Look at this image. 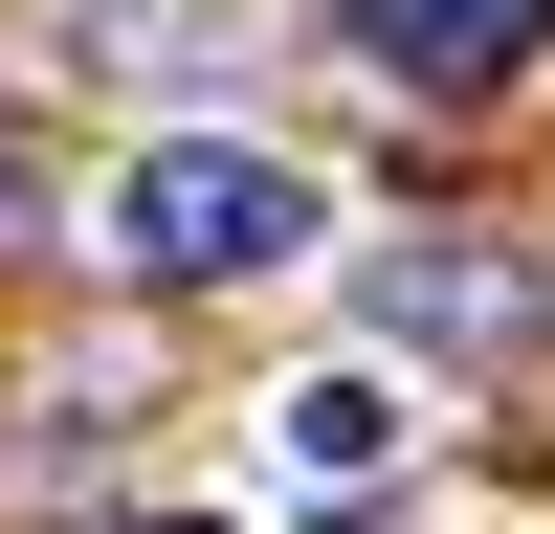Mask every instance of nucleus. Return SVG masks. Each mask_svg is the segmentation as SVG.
Masks as SVG:
<instances>
[{
    "label": "nucleus",
    "mask_w": 555,
    "mask_h": 534,
    "mask_svg": "<svg viewBox=\"0 0 555 534\" xmlns=\"http://www.w3.org/2000/svg\"><path fill=\"white\" fill-rule=\"evenodd\" d=\"M89 245H112V290H289L334 245V178L289 134H133L112 201H89Z\"/></svg>",
    "instance_id": "f257e3e1"
},
{
    "label": "nucleus",
    "mask_w": 555,
    "mask_h": 534,
    "mask_svg": "<svg viewBox=\"0 0 555 534\" xmlns=\"http://www.w3.org/2000/svg\"><path fill=\"white\" fill-rule=\"evenodd\" d=\"M334 67L400 112H489L512 67H555V0H334Z\"/></svg>",
    "instance_id": "f03ea898"
},
{
    "label": "nucleus",
    "mask_w": 555,
    "mask_h": 534,
    "mask_svg": "<svg viewBox=\"0 0 555 534\" xmlns=\"http://www.w3.org/2000/svg\"><path fill=\"white\" fill-rule=\"evenodd\" d=\"M423 468V400H400V356H311V379H267V490H311V512H356V490Z\"/></svg>",
    "instance_id": "7ed1b4c3"
},
{
    "label": "nucleus",
    "mask_w": 555,
    "mask_h": 534,
    "mask_svg": "<svg viewBox=\"0 0 555 534\" xmlns=\"http://www.w3.org/2000/svg\"><path fill=\"white\" fill-rule=\"evenodd\" d=\"M156 534H201V512H156Z\"/></svg>",
    "instance_id": "20e7f679"
}]
</instances>
